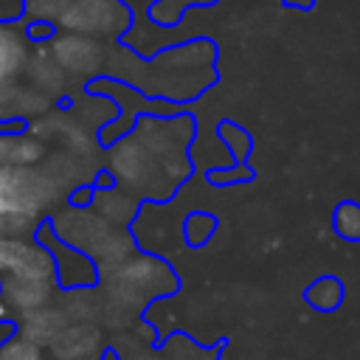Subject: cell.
Here are the masks:
<instances>
[{
  "label": "cell",
  "instance_id": "14",
  "mask_svg": "<svg viewBox=\"0 0 360 360\" xmlns=\"http://www.w3.org/2000/svg\"><path fill=\"white\" fill-rule=\"evenodd\" d=\"M25 62H28V37L11 22H0V84L14 79Z\"/></svg>",
  "mask_w": 360,
  "mask_h": 360
},
{
  "label": "cell",
  "instance_id": "25",
  "mask_svg": "<svg viewBox=\"0 0 360 360\" xmlns=\"http://www.w3.org/2000/svg\"><path fill=\"white\" fill-rule=\"evenodd\" d=\"M208 183L211 186H233V183H245L253 177V169L245 163H236L231 169H208Z\"/></svg>",
  "mask_w": 360,
  "mask_h": 360
},
{
  "label": "cell",
  "instance_id": "11",
  "mask_svg": "<svg viewBox=\"0 0 360 360\" xmlns=\"http://www.w3.org/2000/svg\"><path fill=\"white\" fill-rule=\"evenodd\" d=\"M53 354H59V360H84V357H96L101 349V332L93 323H68L53 340Z\"/></svg>",
  "mask_w": 360,
  "mask_h": 360
},
{
  "label": "cell",
  "instance_id": "2",
  "mask_svg": "<svg viewBox=\"0 0 360 360\" xmlns=\"http://www.w3.org/2000/svg\"><path fill=\"white\" fill-rule=\"evenodd\" d=\"M59 197L51 172L34 166H0V217L39 219Z\"/></svg>",
  "mask_w": 360,
  "mask_h": 360
},
{
  "label": "cell",
  "instance_id": "10",
  "mask_svg": "<svg viewBox=\"0 0 360 360\" xmlns=\"http://www.w3.org/2000/svg\"><path fill=\"white\" fill-rule=\"evenodd\" d=\"M217 59V45L211 39H188L183 45L166 48L163 53L155 56L158 65L169 68V70H208L214 68Z\"/></svg>",
  "mask_w": 360,
  "mask_h": 360
},
{
  "label": "cell",
  "instance_id": "17",
  "mask_svg": "<svg viewBox=\"0 0 360 360\" xmlns=\"http://www.w3.org/2000/svg\"><path fill=\"white\" fill-rule=\"evenodd\" d=\"M98 205H101V219H107L112 225L129 222L138 211V200L124 194V188H104L98 197Z\"/></svg>",
  "mask_w": 360,
  "mask_h": 360
},
{
  "label": "cell",
  "instance_id": "20",
  "mask_svg": "<svg viewBox=\"0 0 360 360\" xmlns=\"http://www.w3.org/2000/svg\"><path fill=\"white\" fill-rule=\"evenodd\" d=\"M217 231V217L208 211H191L183 219V239L188 248H202Z\"/></svg>",
  "mask_w": 360,
  "mask_h": 360
},
{
  "label": "cell",
  "instance_id": "13",
  "mask_svg": "<svg viewBox=\"0 0 360 360\" xmlns=\"http://www.w3.org/2000/svg\"><path fill=\"white\" fill-rule=\"evenodd\" d=\"M45 155V143L25 129L0 132V166H34Z\"/></svg>",
  "mask_w": 360,
  "mask_h": 360
},
{
  "label": "cell",
  "instance_id": "21",
  "mask_svg": "<svg viewBox=\"0 0 360 360\" xmlns=\"http://www.w3.org/2000/svg\"><path fill=\"white\" fill-rule=\"evenodd\" d=\"M217 135L222 138V143L228 146V152L233 155L236 163H245V160H248V155H250V149H253V141H250L248 129H242V127L233 124V121H222V124L217 127Z\"/></svg>",
  "mask_w": 360,
  "mask_h": 360
},
{
  "label": "cell",
  "instance_id": "16",
  "mask_svg": "<svg viewBox=\"0 0 360 360\" xmlns=\"http://www.w3.org/2000/svg\"><path fill=\"white\" fill-rule=\"evenodd\" d=\"M304 301L318 312H335L343 304V281L338 276H321L304 290Z\"/></svg>",
  "mask_w": 360,
  "mask_h": 360
},
{
  "label": "cell",
  "instance_id": "3",
  "mask_svg": "<svg viewBox=\"0 0 360 360\" xmlns=\"http://www.w3.org/2000/svg\"><path fill=\"white\" fill-rule=\"evenodd\" d=\"M0 278H31V281H56V267L45 245L34 236L0 239Z\"/></svg>",
  "mask_w": 360,
  "mask_h": 360
},
{
  "label": "cell",
  "instance_id": "15",
  "mask_svg": "<svg viewBox=\"0 0 360 360\" xmlns=\"http://www.w3.org/2000/svg\"><path fill=\"white\" fill-rule=\"evenodd\" d=\"M65 326H68L65 312L42 307V309H34V312L25 315V321H22V332H20V335H22L25 340H31V343L39 346V343H51Z\"/></svg>",
  "mask_w": 360,
  "mask_h": 360
},
{
  "label": "cell",
  "instance_id": "24",
  "mask_svg": "<svg viewBox=\"0 0 360 360\" xmlns=\"http://www.w3.org/2000/svg\"><path fill=\"white\" fill-rule=\"evenodd\" d=\"M39 228V219H28V217H0V239H11V236H20V239H28L34 236Z\"/></svg>",
  "mask_w": 360,
  "mask_h": 360
},
{
  "label": "cell",
  "instance_id": "28",
  "mask_svg": "<svg viewBox=\"0 0 360 360\" xmlns=\"http://www.w3.org/2000/svg\"><path fill=\"white\" fill-rule=\"evenodd\" d=\"M129 360H169L163 352L158 354V352H141V354H135V357H129Z\"/></svg>",
  "mask_w": 360,
  "mask_h": 360
},
{
  "label": "cell",
  "instance_id": "9",
  "mask_svg": "<svg viewBox=\"0 0 360 360\" xmlns=\"http://www.w3.org/2000/svg\"><path fill=\"white\" fill-rule=\"evenodd\" d=\"M53 295L51 281H31V278H0V307H14L22 315L42 309Z\"/></svg>",
  "mask_w": 360,
  "mask_h": 360
},
{
  "label": "cell",
  "instance_id": "22",
  "mask_svg": "<svg viewBox=\"0 0 360 360\" xmlns=\"http://www.w3.org/2000/svg\"><path fill=\"white\" fill-rule=\"evenodd\" d=\"M217 0H158L152 6V20L160 25H174L183 17V8L188 6H211Z\"/></svg>",
  "mask_w": 360,
  "mask_h": 360
},
{
  "label": "cell",
  "instance_id": "27",
  "mask_svg": "<svg viewBox=\"0 0 360 360\" xmlns=\"http://www.w3.org/2000/svg\"><path fill=\"white\" fill-rule=\"evenodd\" d=\"M284 6H287V8H301V11H307V8L315 6V0H284Z\"/></svg>",
  "mask_w": 360,
  "mask_h": 360
},
{
  "label": "cell",
  "instance_id": "5",
  "mask_svg": "<svg viewBox=\"0 0 360 360\" xmlns=\"http://www.w3.org/2000/svg\"><path fill=\"white\" fill-rule=\"evenodd\" d=\"M107 169L124 188L141 191V194H149V188L158 177V160L146 152V146L135 135H127L118 143H112Z\"/></svg>",
  "mask_w": 360,
  "mask_h": 360
},
{
  "label": "cell",
  "instance_id": "1",
  "mask_svg": "<svg viewBox=\"0 0 360 360\" xmlns=\"http://www.w3.org/2000/svg\"><path fill=\"white\" fill-rule=\"evenodd\" d=\"M177 290H180V278L174 267L166 259L149 253H132L107 276L110 304H115V309L124 312L127 318L141 315L152 298H169Z\"/></svg>",
  "mask_w": 360,
  "mask_h": 360
},
{
  "label": "cell",
  "instance_id": "8",
  "mask_svg": "<svg viewBox=\"0 0 360 360\" xmlns=\"http://www.w3.org/2000/svg\"><path fill=\"white\" fill-rule=\"evenodd\" d=\"M48 253L53 259L59 284H65V287H90V284H96L98 267L87 253L70 248L68 242H56V250H48Z\"/></svg>",
  "mask_w": 360,
  "mask_h": 360
},
{
  "label": "cell",
  "instance_id": "19",
  "mask_svg": "<svg viewBox=\"0 0 360 360\" xmlns=\"http://www.w3.org/2000/svg\"><path fill=\"white\" fill-rule=\"evenodd\" d=\"M332 228L343 242H360V202L343 200L332 211Z\"/></svg>",
  "mask_w": 360,
  "mask_h": 360
},
{
  "label": "cell",
  "instance_id": "26",
  "mask_svg": "<svg viewBox=\"0 0 360 360\" xmlns=\"http://www.w3.org/2000/svg\"><path fill=\"white\" fill-rule=\"evenodd\" d=\"M22 11V0H0V22L17 20Z\"/></svg>",
  "mask_w": 360,
  "mask_h": 360
},
{
  "label": "cell",
  "instance_id": "12",
  "mask_svg": "<svg viewBox=\"0 0 360 360\" xmlns=\"http://www.w3.org/2000/svg\"><path fill=\"white\" fill-rule=\"evenodd\" d=\"M217 82V73H214V68H208V70H172L169 76H166V82L155 90V93H160L163 98H169V101H194L202 90H208L211 84Z\"/></svg>",
  "mask_w": 360,
  "mask_h": 360
},
{
  "label": "cell",
  "instance_id": "6",
  "mask_svg": "<svg viewBox=\"0 0 360 360\" xmlns=\"http://www.w3.org/2000/svg\"><path fill=\"white\" fill-rule=\"evenodd\" d=\"M62 22L82 34H121L129 11L115 0H65Z\"/></svg>",
  "mask_w": 360,
  "mask_h": 360
},
{
  "label": "cell",
  "instance_id": "4",
  "mask_svg": "<svg viewBox=\"0 0 360 360\" xmlns=\"http://www.w3.org/2000/svg\"><path fill=\"white\" fill-rule=\"evenodd\" d=\"M132 135L146 146V152L155 160H163L169 155L188 152L194 141V118L191 115H163V118L143 115Z\"/></svg>",
  "mask_w": 360,
  "mask_h": 360
},
{
  "label": "cell",
  "instance_id": "7",
  "mask_svg": "<svg viewBox=\"0 0 360 360\" xmlns=\"http://www.w3.org/2000/svg\"><path fill=\"white\" fill-rule=\"evenodd\" d=\"M53 56L59 59L62 68L73 70V73H96L104 62V48L98 39L84 37V34H68L62 39L53 42Z\"/></svg>",
  "mask_w": 360,
  "mask_h": 360
},
{
  "label": "cell",
  "instance_id": "23",
  "mask_svg": "<svg viewBox=\"0 0 360 360\" xmlns=\"http://www.w3.org/2000/svg\"><path fill=\"white\" fill-rule=\"evenodd\" d=\"M0 360H42V352L22 335H11L0 343Z\"/></svg>",
  "mask_w": 360,
  "mask_h": 360
},
{
  "label": "cell",
  "instance_id": "18",
  "mask_svg": "<svg viewBox=\"0 0 360 360\" xmlns=\"http://www.w3.org/2000/svg\"><path fill=\"white\" fill-rule=\"evenodd\" d=\"M222 346V343H219ZM219 346H200L188 335H172L163 343V354L169 360H219Z\"/></svg>",
  "mask_w": 360,
  "mask_h": 360
},
{
  "label": "cell",
  "instance_id": "29",
  "mask_svg": "<svg viewBox=\"0 0 360 360\" xmlns=\"http://www.w3.org/2000/svg\"><path fill=\"white\" fill-rule=\"evenodd\" d=\"M84 360H98V357H84Z\"/></svg>",
  "mask_w": 360,
  "mask_h": 360
}]
</instances>
